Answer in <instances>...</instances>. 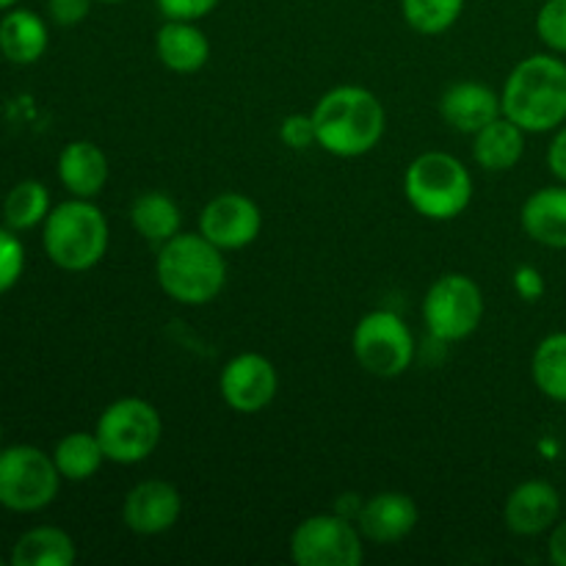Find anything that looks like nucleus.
Here are the masks:
<instances>
[{
  "instance_id": "nucleus-11",
  "label": "nucleus",
  "mask_w": 566,
  "mask_h": 566,
  "mask_svg": "<svg viewBox=\"0 0 566 566\" xmlns=\"http://www.w3.org/2000/svg\"><path fill=\"white\" fill-rule=\"evenodd\" d=\"M280 390L274 363L263 354H238L221 368L219 392L227 407L238 415H258L269 407Z\"/></svg>"
},
{
  "instance_id": "nucleus-40",
  "label": "nucleus",
  "mask_w": 566,
  "mask_h": 566,
  "mask_svg": "<svg viewBox=\"0 0 566 566\" xmlns=\"http://www.w3.org/2000/svg\"><path fill=\"white\" fill-rule=\"evenodd\" d=\"M564 509H566V501H564Z\"/></svg>"
},
{
  "instance_id": "nucleus-34",
  "label": "nucleus",
  "mask_w": 566,
  "mask_h": 566,
  "mask_svg": "<svg viewBox=\"0 0 566 566\" xmlns=\"http://www.w3.org/2000/svg\"><path fill=\"white\" fill-rule=\"evenodd\" d=\"M547 166L558 180L566 182V125L558 127V133L553 136L551 149H547Z\"/></svg>"
},
{
  "instance_id": "nucleus-20",
  "label": "nucleus",
  "mask_w": 566,
  "mask_h": 566,
  "mask_svg": "<svg viewBox=\"0 0 566 566\" xmlns=\"http://www.w3.org/2000/svg\"><path fill=\"white\" fill-rule=\"evenodd\" d=\"M48 25L31 9H9L0 20V53L11 64H36L48 50Z\"/></svg>"
},
{
  "instance_id": "nucleus-18",
  "label": "nucleus",
  "mask_w": 566,
  "mask_h": 566,
  "mask_svg": "<svg viewBox=\"0 0 566 566\" xmlns=\"http://www.w3.org/2000/svg\"><path fill=\"white\" fill-rule=\"evenodd\" d=\"M520 224L531 241L547 249H566V182L531 193L520 210Z\"/></svg>"
},
{
  "instance_id": "nucleus-37",
  "label": "nucleus",
  "mask_w": 566,
  "mask_h": 566,
  "mask_svg": "<svg viewBox=\"0 0 566 566\" xmlns=\"http://www.w3.org/2000/svg\"><path fill=\"white\" fill-rule=\"evenodd\" d=\"M94 3H125V0H94Z\"/></svg>"
},
{
  "instance_id": "nucleus-3",
  "label": "nucleus",
  "mask_w": 566,
  "mask_h": 566,
  "mask_svg": "<svg viewBox=\"0 0 566 566\" xmlns=\"http://www.w3.org/2000/svg\"><path fill=\"white\" fill-rule=\"evenodd\" d=\"M155 274L166 296L188 307H199L224 291L227 263L221 249L213 247L202 232H177L171 241L158 247Z\"/></svg>"
},
{
  "instance_id": "nucleus-5",
  "label": "nucleus",
  "mask_w": 566,
  "mask_h": 566,
  "mask_svg": "<svg viewBox=\"0 0 566 566\" xmlns=\"http://www.w3.org/2000/svg\"><path fill=\"white\" fill-rule=\"evenodd\" d=\"M403 193L423 219L451 221L468 210L473 199V177L457 155L423 153L407 166Z\"/></svg>"
},
{
  "instance_id": "nucleus-39",
  "label": "nucleus",
  "mask_w": 566,
  "mask_h": 566,
  "mask_svg": "<svg viewBox=\"0 0 566 566\" xmlns=\"http://www.w3.org/2000/svg\"><path fill=\"white\" fill-rule=\"evenodd\" d=\"M0 566H3V558H0Z\"/></svg>"
},
{
  "instance_id": "nucleus-9",
  "label": "nucleus",
  "mask_w": 566,
  "mask_h": 566,
  "mask_svg": "<svg viewBox=\"0 0 566 566\" xmlns=\"http://www.w3.org/2000/svg\"><path fill=\"white\" fill-rule=\"evenodd\" d=\"M484 318V293L468 274H446L423 298L426 329L434 340L457 343L473 335Z\"/></svg>"
},
{
  "instance_id": "nucleus-2",
  "label": "nucleus",
  "mask_w": 566,
  "mask_h": 566,
  "mask_svg": "<svg viewBox=\"0 0 566 566\" xmlns=\"http://www.w3.org/2000/svg\"><path fill=\"white\" fill-rule=\"evenodd\" d=\"M503 116L525 133H551L566 122V61L551 53L523 59L506 77Z\"/></svg>"
},
{
  "instance_id": "nucleus-19",
  "label": "nucleus",
  "mask_w": 566,
  "mask_h": 566,
  "mask_svg": "<svg viewBox=\"0 0 566 566\" xmlns=\"http://www.w3.org/2000/svg\"><path fill=\"white\" fill-rule=\"evenodd\" d=\"M108 158L94 142H70L59 155V180L72 197L94 199L108 182Z\"/></svg>"
},
{
  "instance_id": "nucleus-1",
  "label": "nucleus",
  "mask_w": 566,
  "mask_h": 566,
  "mask_svg": "<svg viewBox=\"0 0 566 566\" xmlns=\"http://www.w3.org/2000/svg\"><path fill=\"white\" fill-rule=\"evenodd\" d=\"M315 144L335 158H363L385 136L381 99L363 86L329 88L313 108Z\"/></svg>"
},
{
  "instance_id": "nucleus-29",
  "label": "nucleus",
  "mask_w": 566,
  "mask_h": 566,
  "mask_svg": "<svg viewBox=\"0 0 566 566\" xmlns=\"http://www.w3.org/2000/svg\"><path fill=\"white\" fill-rule=\"evenodd\" d=\"M536 33L553 53H566V0H545L536 14Z\"/></svg>"
},
{
  "instance_id": "nucleus-10",
  "label": "nucleus",
  "mask_w": 566,
  "mask_h": 566,
  "mask_svg": "<svg viewBox=\"0 0 566 566\" xmlns=\"http://www.w3.org/2000/svg\"><path fill=\"white\" fill-rule=\"evenodd\" d=\"M291 558L298 566H359L365 562L363 534L343 514H315L293 531Z\"/></svg>"
},
{
  "instance_id": "nucleus-8",
  "label": "nucleus",
  "mask_w": 566,
  "mask_h": 566,
  "mask_svg": "<svg viewBox=\"0 0 566 566\" xmlns=\"http://www.w3.org/2000/svg\"><path fill=\"white\" fill-rule=\"evenodd\" d=\"M352 352L370 376L396 379L407 374L415 359L412 329L401 315L390 310H374L354 326Z\"/></svg>"
},
{
  "instance_id": "nucleus-33",
  "label": "nucleus",
  "mask_w": 566,
  "mask_h": 566,
  "mask_svg": "<svg viewBox=\"0 0 566 566\" xmlns=\"http://www.w3.org/2000/svg\"><path fill=\"white\" fill-rule=\"evenodd\" d=\"M514 291L525 298V302H536L545 296V276L534 269V265H520L514 271Z\"/></svg>"
},
{
  "instance_id": "nucleus-26",
  "label": "nucleus",
  "mask_w": 566,
  "mask_h": 566,
  "mask_svg": "<svg viewBox=\"0 0 566 566\" xmlns=\"http://www.w3.org/2000/svg\"><path fill=\"white\" fill-rule=\"evenodd\" d=\"M50 193L39 180H22L9 191L3 202V221L14 232L44 224L50 213Z\"/></svg>"
},
{
  "instance_id": "nucleus-27",
  "label": "nucleus",
  "mask_w": 566,
  "mask_h": 566,
  "mask_svg": "<svg viewBox=\"0 0 566 566\" xmlns=\"http://www.w3.org/2000/svg\"><path fill=\"white\" fill-rule=\"evenodd\" d=\"M403 20L423 36H440L457 25L464 11V0H401Z\"/></svg>"
},
{
  "instance_id": "nucleus-35",
  "label": "nucleus",
  "mask_w": 566,
  "mask_h": 566,
  "mask_svg": "<svg viewBox=\"0 0 566 566\" xmlns=\"http://www.w3.org/2000/svg\"><path fill=\"white\" fill-rule=\"evenodd\" d=\"M547 553H551V562L556 566H566V523H556L551 531V545H547Z\"/></svg>"
},
{
  "instance_id": "nucleus-32",
  "label": "nucleus",
  "mask_w": 566,
  "mask_h": 566,
  "mask_svg": "<svg viewBox=\"0 0 566 566\" xmlns=\"http://www.w3.org/2000/svg\"><path fill=\"white\" fill-rule=\"evenodd\" d=\"M92 3L94 0H48V14L55 25L72 28L86 20Z\"/></svg>"
},
{
  "instance_id": "nucleus-4",
  "label": "nucleus",
  "mask_w": 566,
  "mask_h": 566,
  "mask_svg": "<svg viewBox=\"0 0 566 566\" xmlns=\"http://www.w3.org/2000/svg\"><path fill=\"white\" fill-rule=\"evenodd\" d=\"M42 243L50 263L81 274L94 269L108 252V221L92 199L72 197L48 213Z\"/></svg>"
},
{
  "instance_id": "nucleus-28",
  "label": "nucleus",
  "mask_w": 566,
  "mask_h": 566,
  "mask_svg": "<svg viewBox=\"0 0 566 566\" xmlns=\"http://www.w3.org/2000/svg\"><path fill=\"white\" fill-rule=\"evenodd\" d=\"M25 271V247L11 227H0V293L11 291Z\"/></svg>"
},
{
  "instance_id": "nucleus-13",
  "label": "nucleus",
  "mask_w": 566,
  "mask_h": 566,
  "mask_svg": "<svg viewBox=\"0 0 566 566\" xmlns=\"http://www.w3.org/2000/svg\"><path fill=\"white\" fill-rule=\"evenodd\" d=\"M182 514V497L175 484L164 479H149L133 486L122 503V523L138 536L166 534Z\"/></svg>"
},
{
  "instance_id": "nucleus-15",
  "label": "nucleus",
  "mask_w": 566,
  "mask_h": 566,
  "mask_svg": "<svg viewBox=\"0 0 566 566\" xmlns=\"http://www.w3.org/2000/svg\"><path fill=\"white\" fill-rule=\"evenodd\" d=\"M418 503L403 492H379L363 501L357 514V528L363 539L374 545H396L418 528Z\"/></svg>"
},
{
  "instance_id": "nucleus-24",
  "label": "nucleus",
  "mask_w": 566,
  "mask_h": 566,
  "mask_svg": "<svg viewBox=\"0 0 566 566\" xmlns=\"http://www.w3.org/2000/svg\"><path fill=\"white\" fill-rule=\"evenodd\" d=\"M53 462L59 468L61 479L81 484V481L92 479L108 459H105V451L94 431L92 434L88 431H72L64 440H59L53 451Z\"/></svg>"
},
{
  "instance_id": "nucleus-23",
  "label": "nucleus",
  "mask_w": 566,
  "mask_h": 566,
  "mask_svg": "<svg viewBox=\"0 0 566 566\" xmlns=\"http://www.w3.org/2000/svg\"><path fill=\"white\" fill-rule=\"evenodd\" d=\"M130 224L136 227L144 241L164 247L166 241H171L180 232L182 213L169 193L147 191L130 205Z\"/></svg>"
},
{
  "instance_id": "nucleus-12",
  "label": "nucleus",
  "mask_w": 566,
  "mask_h": 566,
  "mask_svg": "<svg viewBox=\"0 0 566 566\" xmlns=\"http://www.w3.org/2000/svg\"><path fill=\"white\" fill-rule=\"evenodd\" d=\"M260 230H263V213L254 199L235 191L213 197L199 216V232L221 252L247 249L249 243L258 241Z\"/></svg>"
},
{
  "instance_id": "nucleus-38",
  "label": "nucleus",
  "mask_w": 566,
  "mask_h": 566,
  "mask_svg": "<svg viewBox=\"0 0 566 566\" xmlns=\"http://www.w3.org/2000/svg\"><path fill=\"white\" fill-rule=\"evenodd\" d=\"M0 440H3V426H0Z\"/></svg>"
},
{
  "instance_id": "nucleus-17",
  "label": "nucleus",
  "mask_w": 566,
  "mask_h": 566,
  "mask_svg": "<svg viewBox=\"0 0 566 566\" xmlns=\"http://www.w3.org/2000/svg\"><path fill=\"white\" fill-rule=\"evenodd\" d=\"M155 50L166 70L177 75H191L199 72L210 59V42L197 22L188 20H166L155 36Z\"/></svg>"
},
{
  "instance_id": "nucleus-14",
  "label": "nucleus",
  "mask_w": 566,
  "mask_h": 566,
  "mask_svg": "<svg viewBox=\"0 0 566 566\" xmlns=\"http://www.w3.org/2000/svg\"><path fill=\"white\" fill-rule=\"evenodd\" d=\"M564 501L547 481L531 479L514 486L503 506V523L517 536H539L551 531L562 517Z\"/></svg>"
},
{
  "instance_id": "nucleus-30",
  "label": "nucleus",
  "mask_w": 566,
  "mask_h": 566,
  "mask_svg": "<svg viewBox=\"0 0 566 566\" xmlns=\"http://www.w3.org/2000/svg\"><path fill=\"white\" fill-rule=\"evenodd\" d=\"M160 9V14L166 20H188V22H197L202 17H208L221 0H155Z\"/></svg>"
},
{
  "instance_id": "nucleus-21",
  "label": "nucleus",
  "mask_w": 566,
  "mask_h": 566,
  "mask_svg": "<svg viewBox=\"0 0 566 566\" xmlns=\"http://www.w3.org/2000/svg\"><path fill=\"white\" fill-rule=\"evenodd\" d=\"M525 130L509 116H497L473 136V158L486 171H509L523 160Z\"/></svg>"
},
{
  "instance_id": "nucleus-36",
  "label": "nucleus",
  "mask_w": 566,
  "mask_h": 566,
  "mask_svg": "<svg viewBox=\"0 0 566 566\" xmlns=\"http://www.w3.org/2000/svg\"><path fill=\"white\" fill-rule=\"evenodd\" d=\"M17 3H20V0H0V11H9V9H14Z\"/></svg>"
},
{
  "instance_id": "nucleus-16",
  "label": "nucleus",
  "mask_w": 566,
  "mask_h": 566,
  "mask_svg": "<svg viewBox=\"0 0 566 566\" xmlns=\"http://www.w3.org/2000/svg\"><path fill=\"white\" fill-rule=\"evenodd\" d=\"M440 114L457 133L475 136L481 127H486L490 122H495L497 116H503V105L501 97H497L490 86H484V83L462 81L453 83V86L442 94Z\"/></svg>"
},
{
  "instance_id": "nucleus-22",
  "label": "nucleus",
  "mask_w": 566,
  "mask_h": 566,
  "mask_svg": "<svg viewBox=\"0 0 566 566\" xmlns=\"http://www.w3.org/2000/svg\"><path fill=\"white\" fill-rule=\"evenodd\" d=\"M77 558L75 542L66 531L53 525H39L25 531L14 542L11 564L14 566H72Z\"/></svg>"
},
{
  "instance_id": "nucleus-7",
  "label": "nucleus",
  "mask_w": 566,
  "mask_h": 566,
  "mask_svg": "<svg viewBox=\"0 0 566 566\" xmlns=\"http://www.w3.org/2000/svg\"><path fill=\"white\" fill-rule=\"evenodd\" d=\"M61 481L53 457L39 448H0V506L9 512H42L55 501Z\"/></svg>"
},
{
  "instance_id": "nucleus-25",
  "label": "nucleus",
  "mask_w": 566,
  "mask_h": 566,
  "mask_svg": "<svg viewBox=\"0 0 566 566\" xmlns=\"http://www.w3.org/2000/svg\"><path fill=\"white\" fill-rule=\"evenodd\" d=\"M531 374L542 396L566 403V332H553L536 346Z\"/></svg>"
},
{
  "instance_id": "nucleus-6",
  "label": "nucleus",
  "mask_w": 566,
  "mask_h": 566,
  "mask_svg": "<svg viewBox=\"0 0 566 566\" xmlns=\"http://www.w3.org/2000/svg\"><path fill=\"white\" fill-rule=\"evenodd\" d=\"M99 446L114 464H138L149 459L164 437V420L158 409L144 398H119L108 403L97 418Z\"/></svg>"
},
{
  "instance_id": "nucleus-31",
  "label": "nucleus",
  "mask_w": 566,
  "mask_h": 566,
  "mask_svg": "<svg viewBox=\"0 0 566 566\" xmlns=\"http://www.w3.org/2000/svg\"><path fill=\"white\" fill-rule=\"evenodd\" d=\"M280 138L291 149H307L310 144H315L313 116H307V114L285 116V119H282V125H280Z\"/></svg>"
}]
</instances>
